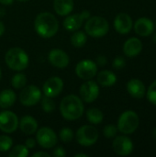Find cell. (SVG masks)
<instances>
[{
	"label": "cell",
	"instance_id": "1",
	"mask_svg": "<svg viewBox=\"0 0 156 157\" xmlns=\"http://www.w3.org/2000/svg\"><path fill=\"white\" fill-rule=\"evenodd\" d=\"M34 28L36 32L40 37L50 39L58 32L59 23L57 18L51 13L42 12L36 17Z\"/></svg>",
	"mask_w": 156,
	"mask_h": 157
},
{
	"label": "cell",
	"instance_id": "2",
	"mask_svg": "<svg viewBox=\"0 0 156 157\" xmlns=\"http://www.w3.org/2000/svg\"><path fill=\"white\" fill-rule=\"evenodd\" d=\"M60 111L62 116L67 121H76L80 119L84 113L82 99L75 95L64 97L60 104Z\"/></svg>",
	"mask_w": 156,
	"mask_h": 157
},
{
	"label": "cell",
	"instance_id": "3",
	"mask_svg": "<svg viewBox=\"0 0 156 157\" xmlns=\"http://www.w3.org/2000/svg\"><path fill=\"white\" fill-rule=\"evenodd\" d=\"M6 65L14 71H23L29 65V56L27 52L18 47L10 48L5 56Z\"/></svg>",
	"mask_w": 156,
	"mask_h": 157
},
{
	"label": "cell",
	"instance_id": "4",
	"mask_svg": "<svg viewBox=\"0 0 156 157\" xmlns=\"http://www.w3.org/2000/svg\"><path fill=\"white\" fill-rule=\"evenodd\" d=\"M108 29L109 24L108 20L99 16L90 17L85 24L86 32L94 38H100L105 36L108 32Z\"/></svg>",
	"mask_w": 156,
	"mask_h": 157
},
{
	"label": "cell",
	"instance_id": "5",
	"mask_svg": "<svg viewBox=\"0 0 156 157\" xmlns=\"http://www.w3.org/2000/svg\"><path fill=\"white\" fill-rule=\"evenodd\" d=\"M139 126V116L133 110L123 112L118 121V130L124 134L133 133Z\"/></svg>",
	"mask_w": 156,
	"mask_h": 157
},
{
	"label": "cell",
	"instance_id": "6",
	"mask_svg": "<svg viewBox=\"0 0 156 157\" xmlns=\"http://www.w3.org/2000/svg\"><path fill=\"white\" fill-rule=\"evenodd\" d=\"M75 137L80 145L88 147L97 143L98 139V132L94 126L84 125L77 130Z\"/></svg>",
	"mask_w": 156,
	"mask_h": 157
},
{
	"label": "cell",
	"instance_id": "7",
	"mask_svg": "<svg viewBox=\"0 0 156 157\" xmlns=\"http://www.w3.org/2000/svg\"><path fill=\"white\" fill-rule=\"evenodd\" d=\"M41 98V91L36 86L30 85L23 88L19 94V101L25 107H32Z\"/></svg>",
	"mask_w": 156,
	"mask_h": 157
},
{
	"label": "cell",
	"instance_id": "8",
	"mask_svg": "<svg viewBox=\"0 0 156 157\" xmlns=\"http://www.w3.org/2000/svg\"><path fill=\"white\" fill-rule=\"evenodd\" d=\"M38 144L44 149H51L58 142L56 133L49 127H42L38 130L36 134Z\"/></svg>",
	"mask_w": 156,
	"mask_h": 157
},
{
	"label": "cell",
	"instance_id": "9",
	"mask_svg": "<svg viewBox=\"0 0 156 157\" xmlns=\"http://www.w3.org/2000/svg\"><path fill=\"white\" fill-rule=\"evenodd\" d=\"M17 116L10 110L0 112V130L5 133H12L17 131L18 127Z\"/></svg>",
	"mask_w": 156,
	"mask_h": 157
},
{
	"label": "cell",
	"instance_id": "10",
	"mask_svg": "<svg viewBox=\"0 0 156 157\" xmlns=\"http://www.w3.org/2000/svg\"><path fill=\"white\" fill-rule=\"evenodd\" d=\"M97 72V63L94 61L88 59L80 61L75 67V73L77 76L84 80L92 79L94 76H96Z\"/></svg>",
	"mask_w": 156,
	"mask_h": 157
},
{
	"label": "cell",
	"instance_id": "11",
	"mask_svg": "<svg viewBox=\"0 0 156 157\" xmlns=\"http://www.w3.org/2000/svg\"><path fill=\"white\" fill-rule=\"evenodd\" d=\"M79 94L82 101H85L86 103H92L98 98L99 86L95 81L89 79L80 86Z\"/></svg>",
	"mask_w": 156,
	"mask_h": 157
},
{
	"label": "cell",
	"instance_id": "12",
	"mask_svg": "<svg viewBox=\"0 0 156 157\" xmlns=\"http://www.w3.org/2000/svg\"><path fill=\"white\" fill-rule=\"evenodd\" d=\"M63 88V80L58 76H52L44 83L42 86V91L44 93V96L52 98L59 96L62 93Z\"/></svg>",
	"mask_w": 156,
	"mask_h": 157
},
{
	"label": "cell",
	"instance_id": "13",
	"mask_svg": "<svg viewBox=\"0 0 156 157\" xmlns=\"http://www.w3.org/2000/svg\"><path fill=\"white\" fill-rule=\"evenodd\" d=\"M113 150L114 152L121 156H127L131 155L133 151L132 141L127 136H118L113 141Z\"/></svg>",
	"mask_w": 156,
	"mask_h": 157
},
{
	"label": "cell",
	"instance_id": "14",
	"mask_svg": "<svg viewBox=\"0 0 156 157\" xmlns=\"http://www.w3.org/2000/svg\"><path fill=\"white\" fill-rule=\"evenodd\" d=\"M48 59L51 65H53L56 68H60V69H63V68L67 67V65L69 64V62H70V58H69L68 54L64 51L60 50V49L51 50L49 52Z\"/></svg>",
	"mask_w": 156,
	"mask_h": 157
},
{
	"label": "cell",
	"instance_id": "15",
	"mask_svg": "<svg viewBox=\"0 0 156 157\" xmlns=\"http://www.w3.org/2000/svg\"><path fill=\"white\" fill-rule=\"evenodd\" d=\"M132 19L126 13L119 14L114 20V28L120 34H127L132 29Z\"/></svg>",
	"mask_w": 156,
	"mask_h": 157
},
{
	"label": "cell",
	"instance_id": "16",
	"mask_svg": "<svg viewBox=\"0 0 156 157\" xmlns=\"http://www.w3.org/2000/svg\"><path fill=\"white\" fill-rule=\"evenodd\" d=\"M154 22L147 17H140L134 24L135 32L143 37L151 35L154 32Z\"/></svg>",
	"mask_w": 156,
	"mask_h": 157
},
{
	"label": "cell",
	"instance_id": "17",
	"mask_svg": "<svg viewBox=\"0 0 156 157\" xmlns=\"http://www.w3.org/2000/svg\"><path fill=\"white\" fill-rule=\"evenodd\" d=\"M143 50V43L137 38H131L124 43L123 52L128 57H135Z\"/></svg>",
	"mask_w": 156,
	"mask_h": 157
},
{
	"label": "cell",
	"instance_id": "18",
	"mask_svg": "<svg viewBox=\"0 0 156 157\" xmlns=\"http://www.w3.org/2000/svg\"><path fill=\"white\" fill-rule=\"evenodd\" d=\"M127 90L129 94L135 98H143L145 94V86L139 79H131L127 84Z\"/></svg>",
	"mask_w": 156,
	"mask_h": 157
},
{
	"label": "cell",
	"instance_id": "19",
	"mask_svg": "<svg viewBox=\"0 0 156 157\" xmlns=\"http://www.w3.org/2000/svg\"><path fill=\"white\" fill-rule=\"evenodd\" d=\"M18 126L20 131L27 135H31L35 133L38 130V122L31 116L22 117L21 120L19 121Z\"/></svg>",
	"mask_w": 156,
	"mask_h": 157
},
{
	"label": "cell",
	"instance_id": "20",
	"mask_svg": "<svg viewBox=\"0 0 156 157\" xmlns=\"http://www.w3.org/2000/svg\"><path fill=\"white\" fill-rule=\"evenodd\" d=\"M84 18L82 17L81 14H74V15H71L68 16L67 17H65V19L63 20V28L68 30V31H76L78 30L84 24Z\"/></svg>",
	"mask_w": 156,
	"mask_h": 157
},
{
	"label": "cell",
	"instance_id": "21",
	"mask_svg": "<svg viewBox=\"0 0 156 157\" xmlns=\"http://www.w3.org/2000/svg\"><path fill=\"white\" fill-rule=\"evenodd\" d=\"M74 0H54L53 8L59 16H68L74 9Z\"/></svg>",
	"mask_w": 156,
	"mask_h": 157
},
{
	"label": "cell",
	"instance_id": "22",
	"mask_svg": "<svg viewBox=\"0 0 156 157\" xmlns=\"http://www.w3.org/2000/svg\"><path fill=\"white\" fill-rule=\"evenodd\" d=\"M16 93L11 89H5L0 93V108L8 109L11 108L16 102Z\"/></svg>",
	"mask_w": 156,
	"mask_h": 157
},
{
	"label": "cell",
	"instance_id": "23",
	"mask_svg": "<svg viewBox=\"0 0 156 157\" xmlns=\"http://www.w3.org/2000/svg\"><path fill=\"white\" fill-rule=\"evenodd\" d=\"M117 82L116 75L108 70H103L97 75V83L102 86H112Z\"/></svg>",
	"mask_w": 156,
	"mask_h": 157
},
{
	"label": "cell",
	"instance_id": "24",
	"mask_svg": "<svg viewBox=\"0 0 156 157\" xmlns=\"http://www.w3.org/2000/svg\"><path fill=\"white\" fill-rule=\"evenodd\" d=\"M86 119L92 124H100L103 121L104 114L100 109L92 108L86 111Z\"/></svg>",
	"mask_w": 156,
	"mask_h": 157
},
{
	"label": "cell",
	"instance_id": "25",
	"mask_svg": "<svg viewBox=\"0 0 156 157\" xmlns=\"http://www.w3.org/2000/svg\"><path fill=\"white\" fill-rule=\"evenodd\" d=\"M87 40L86 34L81 30H76L71 37V43L74 47L81 48L83 47Z\"/></svg>",
	"mask_w": 156,
	"mask_h": 157
},
{
	"label": "cell",
	"instance_id": "26",
	"mask_svg": "<svg viewBox=\"0 0 156 157\" xmlns=\"http://www.w3.org/2000/svg\"><path fill=\"white\" fill-rule=\"evenodd\" d=\"M27 84V77L24 74L18 73L16 74L11 80V85L16 89H21L23 88Z\"/></svg>",
	"mask_w": 156,
	"mask_h": 157
},
{
	"label": "cell",
	"instance_id": "27",
	"mask_svg": "<svg viewBox=\"0 0 156 157\" xmlns=\"http://www.w3.org/2000/svg\"><path fill=\"white\" fill-rule=\"evenodd\" d=\"M28 155L29 149L23 144H18L15 146L8 154L9 157H27Z\"/></svg>",
	"mask_w": 156,
	"mask_h": 157
},
{
	"label": "cell",
	"instance_id": "28",
	"mask_svg": "<svg viewBox=\"0 0 156 157\" xmlns=\"http://www.w3.org/2000/svg\"><path fill=\"white\" fill-rule=\"evenodd\" d=\"M41 108L42 110L46 113H51L55 109V103L54 101L51 99V98L44 96L43 98H41Z\"/></svg>",
	"mask_w": 156,
	"mask_h": 157
},
{
	"label": "cell",
	"instance_id": "29",
	"mask_svg": "<svg viewBox=\"0 0 156 157\" xmlns=\"http://www.w3.org/2000/svg\"><path fill=\"white\" fill-rule=\"evenodd\" d=\"M13 145V140L8 135H1L0 136V152H7L11 149Z\"/></svg>",
	"mask_w": 156,
	"mask_h": 157
},
{
	"label": "cell",
	"instance_id": "30",
	"mask_svg": "<svg viewBox=\"0 0 156 157\" xmlns=\"http://www.w3.org/2000/svg\"><path fill=\"white\" fill-rule=\"evenodd\" d=\"M59 137L60 139L63 142V143H70L74 137V132L70 129V128H63L60 132H59Z\"/></svg>",
	"mask_w": 156,
	"mask_h": 157
},
{
	"label": "cell",
	"instance_id": "31",
	"mask_svg": "<svg viewBox=\"0 0 156 157\" xmlns=\"http://www.w3.org/2000/svg\"><path fill=\"white\" fill-rule=\"evenodd\" d=\"M118 132V127L115 125H107L103 130V134L106 138H114L117 135Z\"/></svg>",
	"mask_w": 156,
	"mask_h": 157
},
{
	"label": "cell",
	"instance_id": "32",
	"mask_svg": "<svg viewBox=\"0 0 156 157\" xmlns=\"http://www.w3.org/2000/svg\"><path fill=\"white\" fill-rule=\"evenodd\" d=\"M147 98L152 104L156 105V80L149 86L147 91Z\"/></svg>",
	"mask_w": 156,
	"mask_h": 157
},
{
	"label": "cell",
	"instance_id": "33",
	"mask_svg": "<svg viewBox=\"0 0 156 157\" xmlns=\"http://www.w3.org/2000/svg\"><path fill=\"white\" fill-rule=\"evenodd\" d=\"M125 64H126L125 59H124L123 57H121V56L116 57V58L114 59V61H113V63H112L113 67H114L115 69H117V70H120V69L123 68V67L125 66Z\"/></svg>",
	"mask_w": 156,
	"mask_h": 157
},
{
	"label": "cell",
	"instance_id": "34",
	"mask_svg": "<svg viewBox=\"0 0 156 157\" xmlns=\"http://www.w3.org/2000/svg\"><path fill=\"white\" fill-rule=\"evenodd\" d=\"M52 155L55 157H64L66 155V153L63 147H57L56 149L53 150Z\"/></svg>",
	"mask_w": 156,
	"mask_h": 157
},
{
	"label": "cell",
	"instance_id": "35",
	"mask_svg": "<svg viewBox=\"0 0 156 157\" xmlns=\"http://www.w3.org/2000/svg\"><path fill=\"white\" fill-rule=\"evenodd\" d=\"M97 63V65H99V66H104V65H106L107 64V62H108V60H107V58H106V56H104V55H99L97 58V61H96Z\"/></svg>",
	"mask_w": 156,
	"mask_h": 157
},
{
	"label": "cell",
	"instance_id": "36",
	"mask_svg": "<svg viewBox=\"0 0 156 157\" xmlns=\"http://www.w3.org/2000/svg\"><path fill=\"white\" fill-rule=\"evenodd\" d=\"M35 145H36V142H35V140H34V139H32V138H29V139L26 141L25 146H26L28 149H32V148H34V147H35Z\"/></svg>",
	"mask_w": 156,
	"mask_h": 157
},
{
	"label": "cell",
	"instance_id": "37",
	"mask_svg": "<svg viewBox=\"0 0 156 157\" xmlns=\"http://www.w3.org/2000/svg\"><path fill=\"white\" fill-rule=\"evenodd\" d=\"M33 157H50L51 155L45 153V152H38V153H35L34 155H32Z\"/></svg>",
	"mask_w": 156,
	"mask_h": 157
},
{
	"label": "cell",
	"instance_id": "38",
	"mask_svg": "<svg viewBox=\"0 0 156 157\" xmlns=\"http://www.w3.org/2000/svg\"><path fill=\"white\" fill-rule=\"evenodd\" d=\"M80 14H81L82 17L84 18V20H87V19L90 17V12H89L88 10H84V11H82Z\"/></svg>",
	"mask_w": 156,
	"mask_h": 157
},
{
	"label": "cell",
	"instance_id": "39",
	"mask_svg": "<svg viewBox=\"0 0 156 157\" xmlns=\"http://www.w3.org/2000/svg\"><path fill=\"white\" fill-rule=\"evenodd\" d=\"M14 0H0V4L5 5V6H10L12 5Z\"/></svg>",
	"mask_w": 156,
	"mask_h": 157
},
{
	"label": "cell",
	"instance_id": "40",
	"mask_svg": "<svg viewBox=\"0 0 156 157\" xmlns=\"http://www.w3.org/2000/svg\"><path fill=\"white\" fill-rule=\"evenodd\" d=\"M4 32H5V25H4V23L0 20V37L4 34Z\"/></svg>",
	"mask_w": 156,
	"mask_h": 157
},
{
	"label": "cell",
	"instance_id": "41",
	"mask_svg": "<svg viewBox=\"0 0 156 157\" xmlns=\"http://www.w3.org/2000/svg\"><path fill=\"white\" fill-rule=\"evenodd\" d=\"M88 155H85V154H77V155H75L74 157H87Z\"/></svg>",
	"mask_w": 156,
	"mask_h": 157
},
{
	"label": "cell",
	"instance_id": "42",
	"mask_svg": "<svg viewBox=\"0 0 156 157\" xmlns=\"http://www.w3.org/2000/svg\"><path fill=\"white\" fill-rule=\"evenodd\" d=\"M19 2H28L29 0H18Z\"/></svg>",
	"mask_w": 156,
	"mask_h": 157
},
{
	"label": "cell",
	"instance_id": "43",
	"mask_svg": "<svg viewBox=\"0 0 156 157\" xmlns=\"http://www.w3.org/2000/svg\"><path fill=\"white\" fill-rule=\"evenodd\" d=\"M1 77H2V71H1V68H0V80H1Z\"/></svg>",
	"mask_w": 156,
	"mask_h": 157
},
{
	"label": "cell",
	"instance_id": "44",
	"mask_svg": "<svg viewBox=\"0 0 156 157\" xmlns=\"http://www.w3.org/2000/svg\"><path fill=\"white\" fill-rule=\"evenodd\" d=\"M154 41H155V42H156V34H155V35H154Z\"/></svg>",
	"mask_w": 156,
	"mask_h": 157
}]
</instances>
